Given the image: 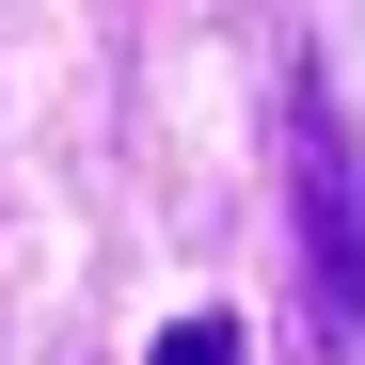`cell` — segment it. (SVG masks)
<instances>
[{
	"label": "cell",
	"instance_id": "6da1fadb",
	"mask_svg": "<svg viewBox=\"0 0 365 365\" xmlns=\"http://www.w3.org/2000/svg\"><path fill=\"white\" fill-rule=\"evenodd\" d=\"M302 302L318 349H365V143L302 96Z\"/></svg>",
	"mask_w": 365,
	"mask_h": 365
},
{
	"label": "cell",
	"instance_id": "7a4b0ae2",
	"mask_svg": "<svg viewBox=\"0 0 365 365\" xmlns=\"http://www.w3.org/2000/svg\"><path fill=\"white\" fill-rule=\"evenodd\" d=\"M143 365H238V318H222V302H207V318H175V334H159Z\"/></svg>",
	"mask_w": 365,
	"mask_h": 365
}]
</instances>
